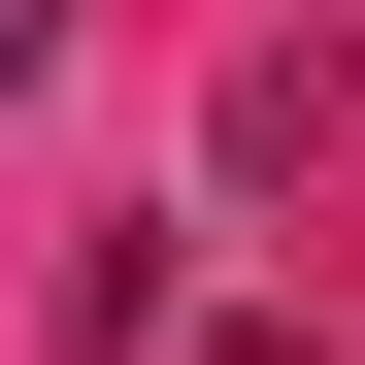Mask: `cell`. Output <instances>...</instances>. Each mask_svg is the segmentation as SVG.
<instances>
[{"mask_svg":"<svg viewBox=\"0 0 365 365\" xmlns=\"http://www.w3.org/2000/svg\"><path fill=\"white\" fill-rule=\"evenodd\" d=\"M166 365H299V332H266V299H200V332H166Z\"/></svg>","mask_w":365,"mask_h":365,"instance_id":"cell-1","label":"cell"}]
</instances>
